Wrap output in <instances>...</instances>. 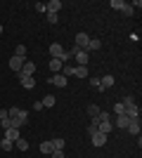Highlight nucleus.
I'll return each instance as SVG.
<instances>
[{
	"mask_svg": "<svg viewBox=\"0 0 142 158\" xmlns=\"http://www.w3.org/2000/svg\"><path fill=\"white\" fill-rule=\"evenodd\" d=\"M50 57H52V59H62V64H67V61L71 59L69 52L59 45V43H52V45H50Z\"/></svg>",
	"mask_w": 142,
	"mask_h": 158,
	"instance_id": "obj_1",
	"label": "nucleus"
},
{
	"mask_svg": "<svg viewBox=\"0 0 142 158\" xmlns=\"http://www.w3.org/2000/svg\"><path fill=\"white\" fill-rule=\"evenodd\" d=\"M7 116H10V118H19V120H24V123H28V113L24 111V109H17V106L7 109Z\"/></svg>",
	"mask_w": 142,
	"mask_h": 158,
	"instance_id": "obj_2",
	"label": "nucleus"
},
{
	"mask_svg": "<svg viewBox=\"0 0 142 158\" xmlns=\"http://www.w3.org/2000/svg\"><path fill=\"white\" fill-rule=\"evenodd\" d=\"M128 123H130V118L126 116V113H121V116H116V118L111 120V125L118 127V130H126V127H128Z\"/></svg>",
	"mask_w": 142,
	"mask_h": 158,
	"instance_id": "obj_3",
	"label": "nucleus"
},
{
	"mask_svg": "<svg viewBox=\"0 0 142 158\" xmlns=\"http://www.w3.org/2000/svg\"><path fill=\"white\" fill-rule=\"evenodd\" d=\"M74 57H76V64H78V66H88L90 64V54L85 52V50H76Z\"/></svg>",
	"mask_w": 142,
	"mask_h": 158,
	"instance_id": "obj_4",
	"label": "nucleus"
},
{
	"mask_svg": "<svg viewBox=\"0 0 142 158\" xmlns=\"http://www.w3.org/2000/svg\"><path fill=\"white\" fill-rule=\"evenodd\" d=\"M50 83H52L54 87H67L69 85V78H64L62 73H52V76H50Z\"/></svg>",
	"mask_w": 142,
	"mask_h": 158,
	"instance_id": "obj_5",
	"label": "nucleus"
},
{
	"mask_svg": "<svg viewBox=\"0 0 142 158\" xmlns=\"http://www.w3.org/2000/svg\"><path fill=\"white\" fill-rule=\"evenodd\" d=\"M88 43H90V35L85 31H81L78 35H76V47H81V50H85L88 47Z\"/></svg>",
	"mask_w": 142,
	"mask_h": 158,
	"instance_id": "obj_6",
	"label": "nucleus"
},
{
	"mask_svg": "<svg viewBox=\"0 0 142 158\" xmlns=\"http://www.w3.org/2000/svg\"><path fill=\"white\" fill-rule=\"evenodd\" d=\"M19 83L24 85V90H33V87H36L33 76H24V73H19Z\"/></svg>",
	"mask_w": 142,
	"mask_h": 158,
	"instance_id": "obj_7",
	"label": "nucleus"
},
{
	"mask_svg": "<svg viewBox=\"0 0 142 158\" xmlns=\"http://www.w3.org/2000/svg\"><path fill=\"white\" fill-rule=\"evenodd\" d=\"M123 113H126L130 120H133V118H140V106H137V102H135V104H128Z\"/></svg>",
	"mask_w": 142,
	"mask_h": 158,
	"instance_id": "obj_8",
	"label": "nucleus"
},
{
	"mask_svg": "<svg viewBox=\"0 0 142 158\" xmlns=\"http://www.w3.org/2000/svg\"><path fill=\"white\" fill-rule=\"evenodd\" d=\"M140 127H142V125H140V118H133V120L128 123V127H126V130H128L133 137H137V135H140Z\"/></svg>",
	"mask_w": 142,
	"mask_h": 158,
	"instance_id": "obj_9",
	"label": "nucleus"
},
{
	"mask_svg": "<svg viewBox=\"0 0 142 158\" xmlns=\"http://www.w3.org/2000/svg\"><path fill=\"white\" fill-rule=\"evenodd\" d=\"M107 135H102V132H95V135H93V146H97V149H100V146H104V144H107Z\"/></svg>",
	"mask_w": 142,
	"mask_h": 158,
	"instance_id": "obj_10",
	"label": "nucleus"
},
{
	"mask_svg": "<svg viewBox=\"0 0 142 158\" xmlns=\"http://www.w3.org/2000/svg\"><path fill=\"white\" fill-rule=\"evenodd\" d=\"M114 130V125H111V120H102V123H97V132H102V135H107L109 137V132Z\"/></svg>",
	"mask_w": 142,
	"mask_h": 158,
	"instance_id": "obj_11",
	"label": "nucleus"
},
{
	"mask_svg": "<svg viewBox=\"0 0 142 158\" xmlns=\"http://www.w3.org/2000/svg\"><path fill=\"white\" fill-rule=\"evenodd\" d=\"M97 50H102V40L100 38H90V43H88V47H85V52H97Z\"/></svg>",
	"mask_w": 142,
	"mask_h": 158,
	"instance_id": "obj_12",
	"label": "nucleus"
},
{
	"mask_svg": "<svg viewBox=\"0 0 142 158\" xmlns=\"http://www.w3.org/2000/svg\"><path fill=\"white\" fill-rule=\"evenodd\" d=\"M24 61H26V59H19V57H14V54H12V59H10V69L19 73V71H21V66H24Z\"/></svg>",
	"mask_w": 142,
	"mask_h": 158,
	"instance_id": "obj_13",
	"label": "nucleus"
},
{
	"mask_svg": "<svg viewBox=\"0 0 142 158\" xmlns=\"http://www.w3.org/2000/svg\"><path fill=\"white\" fill-rule=\"evenodd\" d=\"M74 76H76V78H81V80L90 78V71H88V66H76V71H74Z\"/></svg>",
	"mask_w": 142,
	"mask_h": 158,
	"instance_id": "obj_14",
	"label": "nucleus"
},
{
	"mask_svg": "<svg viewBox=\"0 0 142 158\" xmlns=\"http://www.w3.org/2000/svg\"><path fill=\"white\" fill-rule=\"evenodd\" d=\"M19 73H24V76H33V73H36V64H33V61H24V66H21Z\"/></svg>",
	"mask_w": 142,
	"mask_h": 158,
	"instance_id": "obj_15",
	"label": "nucleus"
},
{
	"mask_svg": "<svg viewBox=\"0 0 142 158\" xmlns=\"http://www.w3.org/2000/svg\"><path fill=\"white\" fill-rule=\"evenodd\" d=\"M21 135H19V130H17V127H10V130H5V139H10V142H17V139H19Z\"/></svg>",
	"mask_w": 142,
	"mask_h": 158,
	"instance_id": "obj_16",
	"label": "nucleus"
},
{
	"mask_svg": "<svg viewBox=\"0 0 142 158\" xmlns=\"http://www.w3.org/2000/svg\"><path fill=\"white\" fill-rule=\"evenodd\" d=\"M47 12H54V14H59V10H62V2L59 0H50V2H47Z\"/></svg>",
	"mask_w": 142,
	"mask_h": 158,
	"instance_id": "obj_17",
	"label": "nucleus"
},
{
	"mask_svg": "<svg viewBox=\"0 0 142 158\" xmlns=\"http://www.w3.org/2000/svg\"><path fill=\"white\" fill-rule=\"evenodd\" d=\"M41 102H43V109H52V106L57 104V99H54L52 94H45V97H43Z\"/></svg>",
	"mask_w": 142,
	"mask_h": 158,
	"instance_id": "obj_18",
	"label": "nucleus"
},
{
	"mask_svg": "<svg viewBox=\"0 0 142 158\" xmlns=\"http://www.w3.org/2000/svg\"><path fill=\"white\" fill-rule=\"evenodd\" d=\"M100 85L104 87V90H109V87H114V76H104V78H100Z\"/></svg>",
	"mask_w": 142,
	"mask_h": 158,
	"instance_id": "obj_19",
	"label": "nucleus"
},
{
	"mask_svg": "<svg viewBox=\"0 0 142 158\" xmlns=\"http://www.w3.org/2000/svg\"><path fill=\"white\" fill-rule=\"evenodd\" d=\"M74 71H76L74 64H64V66H62V76H64V78H71V76H74Z\"/></svg>",
	"mask_w": 142,
	"mask_h": 158,
	"instance_id": "obj_20",
	"label": "nucleus"
},
{
	"mask_svg": "<svg viewBox=\"0 0 142 158\" xmlns=\"http://www.w3.org/2000/svg\"><path fill=\"white\" fill-rule=\"evenodd\" d=\"M41 151H43V153H47V156L54 151V149H52V139H45V142H41Z\"/></svg>",
	"mask_w": 142,
	"mask_h": 158,
	"instance_id": "obj_21",
	"label": "nucleus"
},
{
	"mask_svg": "<svg viewBox=\"0 0 142 158\" xmlns=\"http://www.w3.org/2000/svg\"><path fill=\"white\" fill-rule=\"evenodd\" d=\"M62 59H50V69H52V73H62Z\"/></svg>",
	"mask_w": 142,
	"mask_h": 158,
	"instance_id": "obj_22",
	"label": "nucleus"
},
{
	"mask_svg": "<svg viewBox=\"0 0 142 158\" xmlns=\"http://www.w3.org/2000/svg\"><path fill=\"white\" fill-rule=\"evenodd\" d=\"M14 57H19V59H26V45H17V47H14Z\"/></svg>",
	"mask_w": 142,
	"mask_h": 158,
	"instance_id": "obj_23",
	"label": "nucleus"
},
{
	"mask_svg": "<svg viewBox=\"0 0 142 158\" xmlns=\"http://www.w3.org/2000/svg\"><path fill=\"white\" fill-rule=\"evenodd\" d=\"M14 146H17V149H19V151H28V146H31V144H28V142H26V139H17V142H14Z\"/></svg>",
	"mask_w": 142,
	"mask_h": 158,
	"instance_id": "obj_24",
	"label": "nucleus"
},
{
	"mask_svg": "<svg viewBox=\"0 0 142 158\" xmlns=\"http://www.w3.org/2000/svg\"><path fill=\"white\" fill-rule=\"evenodd\" d=\"M100 111H102V109H100L97 104H90V106H88V116H90V118H97V116H100Z\"/></svg>",
	"mask_w": 142,
	"mask_h": 158,
	"instance_id": "obj_25",
	"label": "nucleus"
},
{
	"mask_svg": "<svg viewBox=\"0 0 142 158\" xmlns=\"http://www.w3.org/2000/svg\"><path fill=\"white\" fill-rule=\"evenodd\" d=\"M0 149H2V151H12L14 144L10 142V139H0Z\"/></svg>",
	"mask_w": 142,
	"mask_h": 158,
	"instance_id": "obj_26",
	"label": "nucleus"
},
{
	"mask_svg": "<svg viewBox=\"0 0 142 158\" xmlns=\"http://www.w3.org/2000/svg\"><path fill=\"white\" fill-rule=\"evenodd\" d=\"M64 144H67L64 139H52V149L54 151H64Z\"/></svg>",
	"mask_w": 142,
	"mask_h": 158,
	"instance_id": "obj_27",
	"label": "nucleus"
},
{
	"mask_svg": "<svg viewBox=\"0 0 142 158\" xmlns=\"http://www.w3.org/2000/svg\"><path fill=\"white\" fill-rule=\"evenodd\" d=\"M111 7H114L116 12H121L123 7H126V0H111Z\"/></svg>",
	"mask_w": 142,
	"mask_h": 158,
	"instance_id": "obj_28",
	"label": "nucleus"
},
{
	"mask_svg": "<svg viewBox=\"0 0 142 158\" xmlns=\"http://www.w3.org/2000/svg\"><path fill=\"white\" fill-rule=\"evenodd\" d=\"M133 12H135V10L130 7V2H126V7L121 10V14H123V17H133Z\"/></svg>",
	"mask_w": 142,
	"mask_h": 158,
	"instance_id": "obj_29",
	"label": "nucleus"
},
{
	"mask_svg": "<svg viewBox=\"0 0 142 158\" xmlns=\"http://www.w3.org/2000/svg\"><path fill=\"white\" fill-rule=\"evenodd\" d=\"M45 17H47L50 24H57V21H59V14H54V12H45Z\"/></svg>",
	"mask_w": 142,
	"mask_h": 158,
	"instance_id": "obj_30",
	"label": "nucleus"
},
{
	"mask_svg": "<svg viewBox=\"0 0 142 158\" xmlns=\"http://www.w3.org/2000/svg\"><path fill=\"white\" fill-rule=\"evenodd\" d=\"M123 111H126V106H123L121 102H116V104H114V113H116V116H121Z\"/></svg>",
	"mask_w": 142,
	"mask_h": 158,
	"instance_id": "obj_31",
	"label": "nucleus"
},
{
	"mask_svg": "<svg viewBox=\"0 0 142 158\" xmlns=\"http://www.w3.org/2000/svg\"><path fill=\"white\" fill-rule=\"evenodd\" d=\"M88 83H90V85H93V87H97L100 92H102V90H104V87L100 85V78H88Z\"/></svg>",
	"mask_w": 142,
	"mask_h": 158,
	"instance_id": "obj_32",
	"label": "nucleus"
},
{
	"mask_svg": "<svg viewBox=\"0 0 142 158\" xmlns=\"http://www.w3.org/2000/svg\"><path fill=\"white\" fill-rule=\"evenodd\" d=\"M36 10H38V12H41V14H45V12H47L45 2H36Z\"/></svg>",
	"mask_w": 142,
	"mask_h": 158,
	"instance_id": "obj_33",
	"label": "nucleus"
},
{
	"mask_svg": "<svg viewBox=\"0 0 142 158\" xmlns=\"http://www.w3.org/2000/svg\"><path fill=\"white\" fill-rule=\"evenodd\" d=\"M121 104H123V106H128V104H135V99H133V97H130V94H128V97H126V99H123V102H121Z\"/></svg>",
	"mask_w": 142,
	"mask_h": 158,
	"instance_id": "obj_34",
	"label": "nucleus"
},
{
	"mask_svg": "<svg viewBox=\"0 0 142 158\" xmlns=\"http://www.w3.org/2000/svg\"><path fill=\"white\" fill-rule=\"evenodd\" d=\"M50 158H64V151H52V153H50Z\"/></svg>",
	"mask_w": 142,
	"mask_h": 158,
	"instance_id": "obj_35",
	"label": "nucleus"
},
{
	"mask_svg": "<svg viewBox=\"0 0 142 158\" xmlns=\"http://www.w3.org/2000/svg\"><path fill=\"white\" fill-rule=\"evenodd\" d=\"M33 111H43V102H33Z\"/></svg>",
	"mask_w": 142,
	"mask_h": 158,
	"instance_id": "obj_36",
	"label": "nucleus"
},
{
	"mask_svg": "<svg viewBox=\"0 0 142 158\" xmlns=\"http://www.w3.org/2000/svg\"><path fill=\"white\" fill-rule=\"evenodd\" d=\"M95 132H97V127H95V125H93V123H90V125H88V135H90V137H93Z\"/></svg>",
	"mask_w": 142,
	"mask_h": 158,
	"instance_id": "obj_37",
	"label": "nucleus"
},
{
	"mask_svg": "<svg viewBox=\"0 0 142 158\" xmlns=\"http://www.w3.org/2000/svg\"><path fill=\"white\" fill-rule=\"evenodd\" d=\"M5 118H10V116H7V109H0V120H5Z\"/></svg>",
	"mask_w": 142,
	"mask_h": 158,
	"instance_id": "obj_38",
	"label": "nucleus"
},
{
	"mask_svg": "<svg viewBox=\"0 0 142 158\" xmlns=\"http://www.w3.org/2000/svg\"><path fill=\"white\" fill-rule=\"evenodd\" d=\"M0 35H2V24H0Z\"/></svg>",
	"mask_w": 142,
	"mask_h": 158,
	"instance_id": "obj_39",
	"label": "nucleus"
},
{
	"mask_svg": "<svg viewBox=\"0 0 142 158\" xmlns=\"http://www.w3.org/2000/svg\"><path fill=\"white\" fill-rule=\"evenodd\" d=\"M0 130H2V125H0Z\"/></svg>",
	"mask_w": 142,
	"mask_h": 158,
	"instance_id": "obj_40",
	"label": "nucleus"
}]
</instances>
